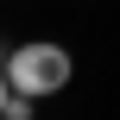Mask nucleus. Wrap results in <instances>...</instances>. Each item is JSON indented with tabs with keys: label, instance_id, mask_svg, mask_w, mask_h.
I'll list each match as a JSON object with an SVG mask.
<instances>
[{
	"label": "nucleus",
	"instance_id": "1",
	"mask_svg": "<svg viewBox=\"0 0 120 120\" xmlns=\"http://www.w3.org/2000/svg\"><path fill=\"white\" fill-rule=\"evenodd\" d=\"M70 70H76V63H70V51H63V44H19V51L6 57L13 89H19V95H38V101H44V95H57V89L70 82Z\"/></svg>",
	"mask_w": 120,
	"mask_h": 120
},
{
	"label": "nucleus",
	"instance_id": "2",
	"mask_svg": "<svg viewBox=\"0 0 120 120\" xmlns=\"http://www.w3.org/2000/svg\"><path fill=\"white\" fill-rule=\"evenodd\" d=\"M6 95H13V76L0 70V114H6Z\"/></svg>",
	"mask_w": 120,
	"mask_h": 120
},
{
	"label": "nucleus",
	"instance_id": "3",
	"mask_svg": "<svg viewBox=\"0 0 120 120\" xmlns=\"http://www.w3.org/2000/svg\"><path fill=\"white\" fill-rule=\"evenodd\" d=\"M6 57H13V51H6V44H0V70H6Z\"/></svg>",
	"mask_w": 120,
	"mask_h": 120
}]
</instances>
